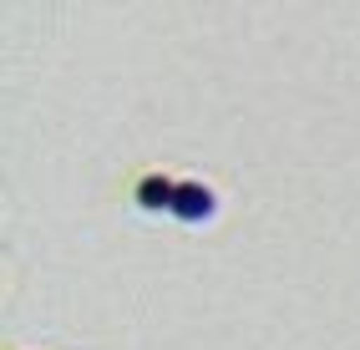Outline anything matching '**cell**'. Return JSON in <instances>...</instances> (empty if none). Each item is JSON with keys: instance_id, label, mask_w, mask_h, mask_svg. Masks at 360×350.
<instances>
[{"instance_id": "obj_1", "label": "cell", "mask_w": 360, "mask_h": 350, "mask_svg": "<svg viewBox=\"0 0 360 350\" xmlns=\"http://www.w3.org/2000/svg\"><path fill=\"white\" fill-rule=\"evenodd\" d=\"M213 193L203 188V183H178V203H173V214L183 219V223H203V219H213Z\"/></svg>"}, {"instance_id": "obj_2", "label": "cell", "mask_w": 360, "mask_h": 350, "mask_svg": "<svg viewBox=\"0 0 360 350\" xmlns=\"http://www.w3.org/2000/svg\"><path fill=\"white\" fill-rule=\"evenodd\" d=\"M137 203L148 208V214H173V203H178V183H167L162 173L142 178V183H137Z\"/></svg>"}]
</instances>
